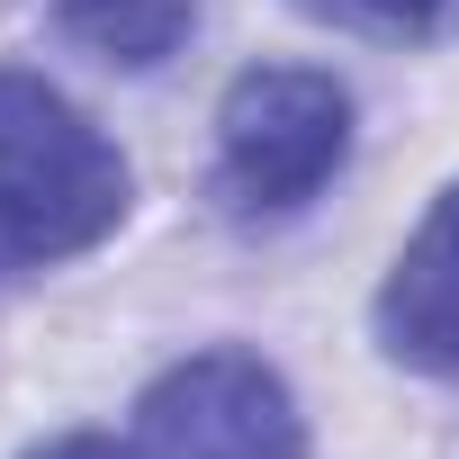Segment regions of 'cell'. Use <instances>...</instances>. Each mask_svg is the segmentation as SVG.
Here are the masks:
<instances>
[{
	"label": "cell",
	"instance_id": "cell-1",
	"mask_svg": "<svg viewBox=\"0 0 459 459\" xmlns=\"http://www.w3.org/2000/svg\"><path fill=\"white\" fill-rule=\"evenodd\" d=\"M126 216V153L46 82L0 64V280L91 253Z\"/></svg>",
	"mask_w": 459,
	"mask_h": 459
},
{
	"label": "cell",
	"instance_id": "cell-2",
	"mask_svg": "<svg viewBox=\"0 0 459 459\" xmlns=\"http://www.w3.org/2000/svg\"><path fill=\"white\" fill-rule=\"evenodd\" d=\"M351 153V91L316 64H253L216 100V198L235 225L298 216Z\"/></svg>",
	"mask_w": 459,
	"mask_h": 459
},
{
	"label": "cell",
	"instance_id": "cell-3",
	"mask_svg": "<svg viewBox=\"0 0 459 459\" xmlns=\"http://www.w3.org/2000/svg\"><path fill=\"white\" fill-rule=\"evenodd\" d=\"M135 459H307V423L262 351H189L144 387Z\"/></svg>",
	"mask_w": 459,
	"mask_h": 459
},
{
	"label": "cell",
	"instance_id": "cell-4",
	"mask_svg": "<svg viewBox=\"0 0 459 459\" xmlns=\"http://www.w3.org/2000/svg\"><path fill=\"white\" fill-rule=\"evenodd\" d=\"M378 351L432 378H459V180L432 198L414 244L378 289Z\"/></svg>",
	"mask_w": 459,
	"mask_h": 459
},
{
	"label": "cell",
	"instance_id": "cell-5",
	"mask_svg": "<svg viewBox=\"0 0 459 459\" xmlns=\"http://www.w3.org/2000/svg\"><path fill=\"white\" fill-rule=\"evenodd\" d=\"M55 19L73 46H91L117 73H153L162 55H180V37L198 28V0H55Z\"/></svg>",
	"mask_w": 459,
	"mask_h": 459
},
{
	"label": "cell",
	"instance_id": "cell-6",
	"mask_svg": "<svg viewBox=\"0 0 459 459\" xmlns=\"http://www.w3.org/2000/svg\"><path fill=\"white\" fill-rule=\"evenodd\" d=\"M307 19L325 28H351V37H378V46H432L459 28V0H298Z\"/></svg>",
	"mask_w": 459,
	"mask_h": 459
},
{
	"label": "cell",
	"instance_id": "cell-7",
	"mask_svg": "<svg viewBox=\"0 0 459 459\" xmlns=\"http://www.w3.org/2000/svg\"><path fill=\"white\" fill-rule=\"evenodd\" d=\"M28 459H135V450H117L108 432H64V441H46V450H28Z\"/></svg>",
	"mask_w": 459,
	"mask_h": 459
}]
</instances>
